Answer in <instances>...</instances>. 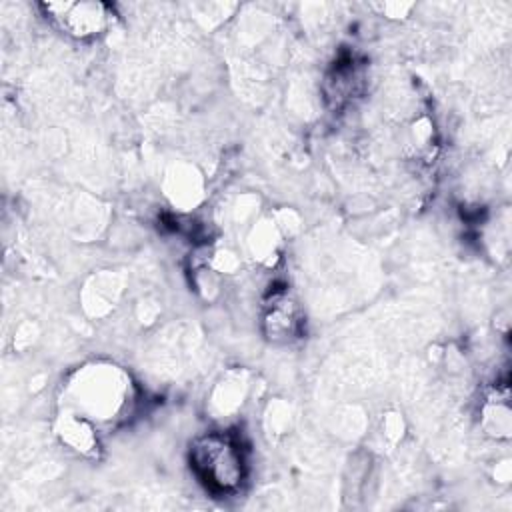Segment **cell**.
Wrapping results in <instances>:
<instances>
[{"mask_svg": "<svg viewBox=\"0 0 512 512\" xmlns=\"http://www.w3.org/2000/svg\"><path fill=\"white\" fill-rule=\"evenodd\" d=\"M136 404L132 376L110 360H92L78 366L62 386L60 408L78 412L100 430L128 418Z\"/></svg>", "mask_w": 512, "mask_h": 512, "instance_id": "1", "label": "cell"}, {"mask_svg": "<svg viewBox=\"0 0 512 512\" xmlns=\"http://www.w3.org/2000/svg\"><path fill=\"white\" fill-rule=\"evenodd\" d=\"M198 482L216 496L238 494L248 478V458L240 438L226 430L198 434L188 450Z\"/></svg>", "mask_w": 512, "mask_h": 512, "instance_id": "2", "label": "cell"}, {"mask_svg": "<svg viewBox=\"0 0 512 512\" xmlns=\"http://www.w3.org/2000/svg\"><path fill=\"white\" fill-rule=\"evenodd\" d=\"M40 10L54 28L80 42L102 36L112 24V8L96 0L42 2Z\"/></svg>", "mask_w": 512, "mask_h": 512, "instance_id": "3", "label": "cell"}, {"mask_svg": "<svg viewBox=\"0 0 512 512\" xmlns=\"http://www.w3.org/2000/svg\"><path fill=\"white\" fill-rule=\"evenodd\" d=\"M260 330L276 346H288L302 336L304 312L288 288H276L266 296L260 312Z\"/></svg>", "mask_w": 512, "mask_h": 512, "instance_id": "4", "label": "cell"}, {"mask_svg": "<svg viewBox=\"0 0 512 512\" xmlns=\"http://www.w3.org/2000/svg\"><path fill=\"white\" fill-rule=\"evenodd\" d=\"M54 436L62 448L80 458H98L102 450L100 428L78 412L60 408L54 420Z\"/></svg>", "mask_w": 512, "mask_h": 512, "instance_id": "5", "label": "cell"}, {"mask_svg": "<svg viewBox=\"0 0 512 512\" xmlns=\"http://www.w3.org/2000/svg\"><path fill=\"white\" fill-rule=\"evenodd\" d=\"M162 188L164 196L176 210L188 212L194 210L204 198V176L194 164L178 162L168 168Z\"/></svg>", "mask_w": 512, "mask_h": 512, "instance_id": "6", "label": "cell"}, {"mask_svg": "<svg viewBox=\"0 0 512 512\" xmlns=\"http://www.w3.org/2000/svg\"><path fill=\"white\" fill-rule=\"evenodd\" d=\"M480 428L494 440H508L512 434V410L508 384H496L480 404Z\"/></svg>", "mask_w": 512, "mask_h": 512, "instance_id": "7", "label": "cell"}, {"mask_svg": "<svg viewBox=\"0 0 512 512\" xmlns=\"http://www.w3.org/2000/svg\"><path fill=\"white\" fill-rule=\"evenodd\" d=\"M364 90V70L352 60L334 64L324 80V98L330 106L342 108Z\"/></svg>", "mask_w": 512, "mask_h": 512, "instance_id": "8", "label": "cell"}, {"mask_svg": "<svg viewBox=\"0 0 512 512\" xmlns=\"http://www.w3.org/2000/svg\"><path fill=\"white\" fill-rule=\"evenodd\" d=\"M120 294H122L120 276L110 270L98 272L96 276H92L86 282V286L82 290L84 310L94 318H102L114 310Z\"/></svg>", "mask_w": 512, "mask_h": 512, "instance_id": "9", "label": "cell"}, {"mask_svg": "<svg viewBox=\"0 0 512 512\" xmlns=\"http://www.w3.org/2000/svg\"><path fill=\"white\" fill-rule=\"evenodd\" d=\"M282 232L276 226L274 218H258L246 234V252L248 256L262 264V266H272L278 258V250L282 244Z\"/></svg>", "mask_w": 512, "mask_h": 512, "instance_id": "10", "label": "cell"}, {"mask_svg": "<svg viewBox=\"0 0 512 512\" xmlns=\"http://www.w3.org/2000/svg\"><path fill=\"white\" fill-rule=\"evenodd\" d=\"M248 392V380L242 372H228L210 394V408L216 416L234 414Z\"/></svg>", "mask_w": 512, "mask_h": 512, "instance_id": "11", "label": "cell"}, {"mask_svg": "<svg viewBox=\"0 0 512 512\" xmlns=\"http://www.w3.org/2000/svg\"><path fill=\"white\" fill-rule=\"evenodd\" d=\"M406 148L412 156L424 158L432 154L434 148V126L426 116L412 120L406 132Z\"/></svg>", "mask_w": 512, "mask_h": 512, "instance_id": "12", "label": "cell"}, {"mask_svg": "<svg viewBox=\"0 0 512 512\" xmlns=\"http://www.w3.org/2000/svg\"><path fill=\"white\" fill-rule=\"evenodd\" d=\"M382 10L384 16L388 18H404L408 16V12L412 10V4H398V2H388V4H380L378 6Z\"/></svg>", "mask_w": 512, "mask_h": 512, "instance_id": "13", "label": "cell"}]
</instances>
